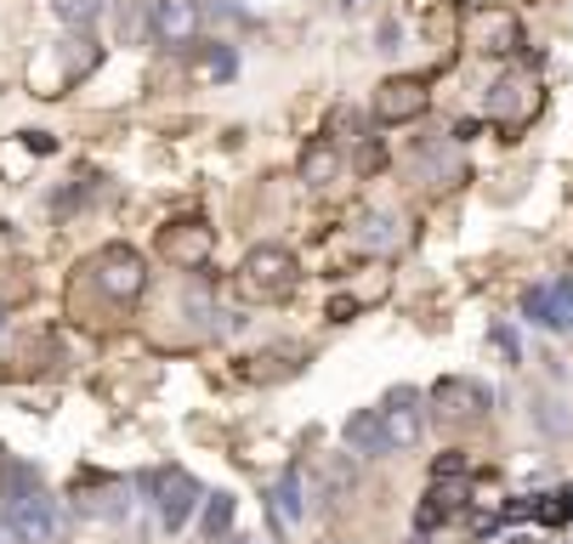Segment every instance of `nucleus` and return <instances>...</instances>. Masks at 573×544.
I'll return each instance as SVG.
<instances>
[{"label": "nucleus", "mask_w": 573, "mask_h": 544, "mask_svg": "<svg viewBox=\"0 0 573 544\" xmlns=\"http://www.w3.org/2000/svg\"><path fill=\"white\" fill-rule=\"evenodd\" d=\"M159 250L171 256L177 267H205V256H211V227L205 222H171L159 233Z\"/></svg>", "instance_id": "nucleus-8"}, {"label": "nucleus", "mask_w": 573, "mask_h": 544, "mask_svg": "<svg viewBox=\"0 0 573 544\" xmlns=\"http://www.w3.org/2000/svg\"><path fill=\"white\" fill-rule=\"evenodd\" d=\"M381 431H386V449L392 454H403V449H415V442L426 437V408H420V397L415 392H392L381 408Z\"/></svg>", "instance_id": "nucleus-4"}, {"label": "nucleus", "mask_w": 573, "mask_h": 544, "mask_svg": "<svg viewBox=\"0 0 573 544\" xmlns=\"http://www.w3.org/2000/svg\"><path fill=\"white\" fill-rule=\"evenodd\" d=\"M347 442H352L358 454H392V449H386V431H381V415H375V408H363V415H352V420H347Z\"/></svg>", "instance_id": "nucleus-13"}, {"label": "nucleus", "mask_w": 573, "mask_h": 544, "mask_svg": "<svg viewBox=\"0 0 573 544\" xmlns=\"http://www.w3.org/2000/svg\"><path fill=\"white\" fill-rule=\"evenodd\" d=\"M193 34H199V0H159L154 41L159 46H193Z\"/></svg>", "instance_id": "nucleus-9"}, {"label": "nucleus", "mask_w": 573, "mask_h": 544, "mask_svg": "<svg viewBox=\"0 0 573 544\" xmlns=\"http://www.w3.org/2000/svg\"><path fill=\"white\" fill-rule=\"evenodd\" d=\"M273 499H284V517H301V471H295V465L284 471V483H279Z\"/></svg>", "instance_id": "nucleus-17"}, {"label": "nucleus", "mask_w": 573, "mask_h": 544, "mask_svg": "<svg viewBox=\"0 0 573 544\" xmlns=\"http://www.w3.org/2000/svg\"><path fill=\"white\" fill-rule=\"evenodd\" d=\"M533 109H539V97H533V80H528V75L494 80V91H488V114H494V120H528Z\"/></svg>", "instance_id": "nucleus-10"}, {"label": "nucleus", "mask_w": 573, "mask_h": 544, "mask_svg": "<svg viewBox=\"0 0 573 544\" xmlns=\"http://www.w3.org/2000/svg\"><path fill=\"white\" fill-rule=\"evenodd\" d=\"M358 245L363 250H392L397 245V216H363L358 222Z\"/></svg>", "instance_id": "nucleus-14"}, {"label": "nucleus", "mask_w": 573, "mask_h": 544, "mask_svg": "<svg viewBox=\"0 0 573 544\" xmlns=\"http://www.w3.org/2000/svg\"><path fill=\"white\" fill-rule=\"evenodd\" d=\"M523 318H533L539 329L573 335V279H557V284H533V290L523 295Z\"/></svg>", "instance_id": "nucleus-6"}, {"label": "nucleus", "mask_w": 573, "mask_h": 544, "mask_svg": "<svg viewBox=\"0 0 573 544\" xmlns=\"http://www.w3.org/2000/svg\"><path fill=\"white\" fill-rule=\"evenodd\" d=\"M227 522H233V499H227V494H211L205 517H199V533H205V539H222Z\"/></svg>", "instance_id": "nucleus-15"}, {"label": "nucleus", "mask_w": 573, "mask_h": 544, "mask_svg": "<svg viewBox=\"0 0 573 544\" xmlns=\"http://www.w3.org/2000/svg\"><path fill=\"white\" fill-rule=\"evenodd\" d=\"M471 41H478V52H517V23H512V12H478L471 18Z\"/></svg>", "instance_id": "nucleus-11"}, {"label": "nucleus", "mask_w": 573, "mask_h": 544, "mask_svg": "<svg viewBox=\"0 0 573 544\" xmlns=\"http://www.w3.org/2000/svg\"><path fill=\"white\" fill-rule=\"evenodd\" d=\"M245 284H250L256 295H284V290L295 284V256H290L284 245H256V250L245 256Z\"/></svg>", "instance_id": "nucleus-7"}, {"label": "nucleus", "mask_w": 573, "mask_h": 544, "mask_svg": "<svg viewBox=\"0 0 573 544\" xmlns=\"http://www.w3.org/2000/svg\"><path fill=\"white\" fill-rule=\"evenodd\" d=\"M0 544H23V533H18V528H12L7 517H0Z\"/></svg>", "instance_id": "nucleus-19"}, {"label": "nucleus", "mask_w": 573, "mask_h": 544, "mask_svg": "<svg viewBox=\"0 0 573 544\" xmlns=\"http://www.w3.org/2000/svg\"><path fill=\"white\" fill-rule=\"evenodd\" d=\"M488 340H494V347H499L505 358H512V363L523 358V340H517V329H505V324H494V329H488Z\"/></svg>", "instance_id": "nucleus-18"}, {"label": "nucleus", "mask_w": 573, "mask_h": 544, "mask_svg": "<svg viewBox=\"0 0 573 544\" xmlns=\"http://www.w3.org/2000/svg\"><path fill=\"white\" fill-rule=\"evenodd\" d=\"M426 102H431L426 80H415V75H392V80L375 86V120H381V125L420 120V114H426Z\"/></svg>", "instance_id": "nucleus-5"}, {"label": "nucleus", "mask_w": 573, "mask_h": 544, "mask_svg": "<svg viewBox=\"0 0 573 544\" xmlns=\"http://www.w3.org/2000/svg\"><path fill=\"white\" fill-rule=\"evenodd\" d=\"M335 170H341V154H335L329 136H318V143H307V154H301V182L307 188H324Z\"/></svg>", "instance_id": "nucleus-12"}, {"label": "nucleus", "mask_w": 573, "mask_h": 544, "mask_svg": "<svg viewBox=\"0 0 573 544\" xmlns=\"http://www.w3.org/2000/svg\"><path fill=\"white\" fill-rule=\"evenodd\" d=\"M52 7H57V18L69 29H86L97 12H103V0H52Z\"/></svg>", "instance_id": "nucleus-16"}, {"label": "nucleus", "mask_w": 573, "mask_h": 544, "mask_svg": "<svg viewBox=\"0 0 573 544\" xmlns=\"http://www.w3.org/2000/svg\"><path fill=\"white\" fill-rule=\"evenodd\" d=\"M7 522L23 533V544H63V533H69L57 499L41 488V476L23 471V465H7Z\"/></svg>", "instance_id": "nucleus-1"}, {"label": "nucleus", "mask_w": 573, "mask_h": 544, "mask_svg": "<svg viewBox=\"0 0 573 544\" xmlns=\"http://www.w3.org/2000/svg\"><path fill=\"white\" fill-rule=\"evenodd\" d=\"M143 488H154V494H159V528H165V533H182V528H188V517H193V505L205 499L193 476H188V471H177V465H165V471L143 476Z\"/></svg>", "instance_id": "nucleus-2"}, {"label": "nucleus", "mask_w": 573, "mask_h": 544, "mask_svg": "<svg viewBox=\"0 0 573 544\" xmlns=\"http://www.w3.org/2000/svg\"><path fill=\"white\" fill-rule=\"evenodd\" d=\"M97 284H103L114 301H137L143 284H148V261L131 245H109L103 256H97Z\"/></svg>", "instance_id": "nucleus-3"}]
</instances>
